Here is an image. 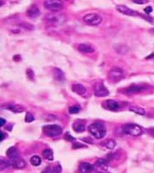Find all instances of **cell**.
<instances>
[{
  "instance_id": "1",
  "label": "cell",
  "mask_w": 154,
  "mask_h": 173,
  "mask_svg": "<svg viewBox=\"0 0 154 173\" xmlns=\"http://www.w3.org/2000/svg\"><path fill=\"white\" fill-rule=\"evenodd\" d=\"M88 131L95 138H102L106 135V128L101 122H95L88 127Z\"/></svg>"
},
{
  "instance_id": "2",
  "label": "cell",
  "mask_w": 154,
  "mask_h": 173,
  "mask_svg": "<svg viewBox=\"0 0 154 173\" xmlns=\"http://www.w3.org/2000/svg\"><path fill=\"white\" fill-rule=\"evenodd\" d=\"M45 21L51 24H62L66 21V17L62 13H59V12H51L50 13H48L45 16Z\"/></svg>"
},
{
  "instance_id": "3",
  "label": "cell",
  "mask_w": 154,
  "mask_h": 173,
  "mask_svg": "<svg viewBox=\"0 0 154 173\" xmlns=\"http://www.w3.org/2000/svg\"><path fill=\"white\" fill-rule=\"evenodd\" d=\"M43 132L45 135L50 138H55L58 137L61 135L63 132V129L58 125H45L43 127Z\"/></svg>"
},
{
  "instance_id": "4",
  "label": "cell",
  "mask_w": 154,
  "mask_h": 173,
  "mask_svg": "<svg viewBox=\"0 0 154 173\" xmlns=\"http://www.w3.org/2000/svg\"><path fill=\"white\" fill-rule=\"evenodd\" d=\"M122 131L126 135L137 137V136L142 135L143 129L139 125H136V124H126V125H123Z\"/></svg>"
},
{
  "instance_id": "5",
  "label": "cell",
  "mask_w": 154,
  "mask_h": 173,
  "mask_svg": "<svg viewBox=\"0 0 154 173\" xmlns=\"http://www.w3.org/2000/svg\"><path fill=\"white\" fill-rule=\"evenodd\" d=\"M83 22L87 25L92 26H96L102 23V17L97 13H88L83 17Z\"/></svg>"
},
{
  "instance_id": "6",
  "label": "cell",
  "mask_w": 154,
  "mask_h": 173,
  "mask_svg": "<svg viewBox=\"0 0 154 173\" xmlns=\"http://www.w3.org/2000/svg\"><path fill=\"white\" fill-rule=\"evenodd\" d=\"M44 7L50 12H59L64 8V3L62 0H45Z\"/></svg>"
},
{
  "instance_id": "7",
  "label": "cell",
  "mask_w": 154,
  "mask_h": 173,
  "mask_svg": "<svg viewBox=\"0 0 154 173\" xmlns=\"http://www.w3.org/2000/svg\"><path fill=\"white\" fill-rule=\"evenodd\" d=\"M124 77V71L118 67H114L110 70L108 79L111 83H117Z\"/></svg>"
},
{
  "instance_id": "8",
  "label": "cell",
  "mask_w": 154,
  "mask_h": 173,
  "mask_svg": "<svg viewBox=\"0 0 154 173\" xmlns=\"http://www.w3.org/2000/svg\"><path fill=\"white\" fill-rule=\"evenodd\" d=\"M110 94L109 90L107 89L103 83L99 82L94 85V95L97 97H106Z\"/></svg>"
},
{
  "instance_id": "9",
  "label": "cell",
  "mask_w": 154,
  "mask_h": 173,
  "mask_svg": "<svg viewBox=\"0 0 154 173\" xmlns=\"http://www.w3.org/2000/svg\"><path fill=\"white\" fill-rule=\"evenodd\" d=\"M72 91L77 95L83 96L84 98H88L90 96V93L87 87L80 83H75L72 85Z\"/></svg>"
},
{
  "instance_id": "10",
  "label": "cell",
  "mask_w": 154,
  "mask_h": 173,
  "mask_svg": "<svg viewBox=\"0 0 154 173\" xmlns=\"http://www.w3.org/2000/svg\"><path fill=\"white\" fill-rule=\"evenodd\" d=\"M116 10L119 11V13L127 15V16H131V17H135L139 15V13H137L134 10L129 8L128 7L125 6V5H122V4H119L116 6Z\"/></svg>"
},
{
  "instance_id": "11",
  "label": "cell",
  "mask_w": 154,
  "mask_h": 173,
  "mask_svg": "<svg viewBox=\"0 0 154 173\" xmlns=\"http://www.w3.org/2000/svg\"><path fill=\"white\" fill-rule=\"evenodd\" d=\"M95 170H96L95 165H92L89 162H82L79 166V171L82 173L93 172Z\"/></svg>"
},
{
  "instance_id": "12",
  "label": "cell",
  "mask_w": 154,
  "mask_h": 173,
  "mask_svg": "<svg viewBox=\"0 0 154 173\" xmlns=\"http://www.w3.org/2000/svg\"><path fill=\"white\" fill-rule=\"evenodd\" d=\"M104 104L106 106H104L106 109L112 111H117L120 108V105L119 102H117L115 100H107L106 101Z\"/></svg>"
},
{
  "instance_id": "13",
  "label": "cell",
  "mask_w": 154,
  "mask_h": 173,
  "mask_svg": "<svg viewBox=\"0 0 154 173\" xmlns=\"http://www.w3.org/2000/svg\"><path fill=\"white\" fill-rule=\"evenodd\" d=\"M26 15L30 18H36L41 15V10L36 5H32L26 11Z\"/></svg>"
},
{
  "instance_id": "14",
  "label": "cell",
  "mask_w": 154,
  "mask_h": 173,
  "mask_svg": "<svg viewBox=\"0 0 154 173\" xmlns=\"http://www.w3.org/2000/svg\"><path fill=\"white\" fill-rule=\"evenodd\" d=\"M11 163H12V167L16 168V169H23L26 167V162L20 157L11 160Z\"/></svg>"
},
{
  "instance_id": "15",
  "label": "cell",
  "mask_w": 154,
  "mask_h": 173,
  "mask_svg": "<svg viewBox=\"0 0 154 173\" xmlns=\"http://www.w3.org/2000/svg\"><path fill=\"white\" fill-rule=\"evenodd\" d=\"M53 75H54V77H55V80L58 81L59 83H63V82L65 81V75H64V73L60 69V68H53Z\"/></svg>"
},
{
  "instance_id": "16",
  "label": "cell",
  "mask_w": 154,
  "mask_h": 173,
  "mask_svg": "<svg viewBox=\"0 0 154 173\" xmlns=\"http://www.w3.org/2000/svg\"><path fill=\"white\" fill-rule=\"evenodd\" d=\"M143 90V87L140 85H131L125 89V93L128 95L137 94V93H141Z\"/></svg>"
},
{
  "instance_id": "17",
  "label": "cell",
  "mask_w": 154,
  "mask_h": 173,
  "mask_svg": "<svg viewBox=\"0 0 154 173\" xmlns=\"http://www.w3.org/2000/svg\"><path fill=\"white\" fill-rule=\"evenodd\" d=\"M77 50L78 51L83 54H91L95 51V49L92 46L87 44H79L77 46Z\"/></svg>"
},
{
  "instance_id": "18",
  "label": "cell",
  "mask_w": 154,
  "mask_h": 173,
  "mask_svg": "<svg viewBox=\"0 0 154 173\" xmlns=\"http://www.w3.org/2000/svg\"><path fill=\"white\" fill-rule=\"evenodd\" d=\"M3 108L7 110H9L12 112L14 113H22L24 111V108L23 106H20V105H16V104H8L6 106H2Z\"/></svg>"
},
{
  "instance_id": "19",
  "label": "cell",
  "mask_w": 154,
  "mask_h": 173,
  "mask_svg": "<svg viewBox=\"0 0 154 173\" xmlns=\"http://www.w3.org/2000/svg\"><path fill=\"white\" fill-rule=\"evenodd\" d=\"M110 161L107 158H99L95 163L96 168H99L101 170H107V167L109 166Z\"/></svg>"
},
{
  "instance_id": "20",
  "label": "cell",
  "mask_w": 154,
  "mask_h": 173,
  "mask_svg": "<svg viewBox=\"0 0 154 173\" xmlns=\"http://www.w3.org/2000/svg\"><path fill=\"white\" fill-rule=\"evenodd\" d=\"M6 154L10 160H13V159H15V158H17V157H20L18 150H17V148L16 147H9V148L7 150Z\"/></svg>"
},
{
  "instance_id": "21",
  "label": "cell",
  "mask_w": 154,
  "mask_h": 173,
  "mask_svg": "<svg viewBox=\"0 0 154 173\" xmlns=\"http://www.w3.org/2000/svg\"><path fill=\"white\" fill-rule=\"evenodd\" d=\"M72 128L76 133H82L85 130V125L83 122L75 121L72 126Z\"/></svg>"
},
{
  "instance_id": "22",
  "label": "cell",
  "mask_w": 154,
  "mask_h": 173,
  "mask_svg": "<svg viewBox=\"0 0 154 173\" xmlns=\"http://www.w3.org/2000/svg\"><path fill=\"white\" fill-rule=\"evenodd\" d=\"M129 111L132 112H134L135 114H138L140 115H146V111L143 108H142L140 106H131L129 107Z\"/></svg>"
},
{
  "instance_id": "23",
  "label": "cell",
  "mask_w": 154,
  "mask_h": 173,
  "mask_svg": "<svg viewBox=\"0 0 154 173\" xmlns=\"http://www.w3.org/2000/svg\"><path fill=\"white\" fill-rule=\"evenodd\" d=\"M42 156L45 157L46 160L53 161L54 160V153L50 148H46L42 152Z\"/></svg>"
},
{
  "instance_id": "24",
  "label": "cell",
  "mask_w": 154,
  "mask_h": 173,
  "mask_svg": "<svg viewBox=\"0 0 154 173\" xmlns=\"http://www.w3.org/2000/svg\"><path fill=\"white\" fill-rule=\"evenodd\" d=\"M115 50L119 54V55H125V54H127L128 51V48L126 46V45H118L115 46Z\"/></svg>"
},
{
  "instance_id": "25",
  "label": "cell",
  "mask_w": 154,
  "mask_h": 173,
  "mask_svg": "<svg viewBox=\"0 0 154 173\" xmlns=\"http://www.w3.org/2000/svg\"><path fill=\"white\" fill-rule=\"evenodd\" d=\"M101 144H102V146H104V147H106V148H108V149H114L116 146V141L113 140V139L106 140V141L101 143Z\"/></svg>"
},
{
  "instance_id": "26",
  "label": "cell",
  "mask_w": 154,
  "mask_h": 173,
  "mask_svg": "<svg viewBox=\"0 0 154 173\" xmlns=\"http://www.w3.org/2000/svg\"><path fill=\"white\" fill-rule=\"evenodd\" d=\"M30 162L32 164V166H35V167H38L41 163V158L37 156V155H35V156H32L31 158H30Z\"/></svg>"
},
{
  "instance_id": "27",
  "label": "cell",
  "mask_w": 154,
  "mask_h": 173,
  "mask_svg": "<svg viewBox=\"0 0 154 173\" xmlns=\"http://www.w3.org/2000/svg\"><path fill=\"white\" fill-rule=\"evenodd\" d=\"M10 166H12V163L11 162H8V161L4 160L3 158H1L0 160V171H3L8 168Z\"/></svg>"
},
{
  "instance_id": "28",
  "label": "cell",
  "mask_w": 154,
  "mask_h": 173,
  "mask_svg": "<svg viewBox=\"0 0 154 173\" xmlns=\"http://www.w3.org/2000/svg\"><path fill=\"white\" fill-rule=\"evenodd\" d=\"M80 111H81L80 106H77V105H76V106H70V107L68 108V111H69V113L72 114V115H74V114H77V113H79L80 112Z\"/></svg>"
},
{
  "instance_id": "29",
  "label": "cell",
  "mask_w": 154,
  "mask_h": 173,
  "mask_svg": "<svg viewBox=\"0 0 154 173\" xmlns=\"http://www.w3.org/2000/svg\"><path fill=\"white\" fill-rule=\"evenodd\" d=\"M19 26H21V27H23V28L26 29V30H28V31H33V30L35 29V27H34V26H33L32 24H30V23H20Z\"/></svg>"
},
{
  "instance_id": "30",
  "label": "cell",
  "mask_w": 154,
  "mask_h": 173,
  "mask_svg": "<svg viewBox=\"0 0 154 173\" xmlns=\"http://www.w3.org/2000/svg\"><path fill=\"white\" fill-rule=\"evenodd\" d=\"M35 120V117L31 112H26V117H25V122L26 123H31V122Z\"/></svg>"
},
{
  "instance_id": "31",
  "label": "cell",
  "mask_w": 154,
  "mask_h": 173,
  "mask_svg": "<svg viewBox=\"0 0 154 173\" xmlns=\"http://www.w3.org/2000/svg\"><path fill=\"white\" fill-rule=\"evenodd\" d=\"M26 76L27 77L31 79V80H33L34 79V77H35V74H34V71L31 69V68H28V69H26Z\"/></svg>"
},
{
  "instance_id": "32",
  "label": "cell",
  "mask_w": 154,
  "mask_h": 173,
  "mask_svg": "<svg viewBox=\"0 0 154 173\" xmlns=\"http://www.w3.org/2000/svg\"><path fill=\"white\" fill-rule=\"evenodd\" d=\"M64 138H65V139L66 140H68V141L69 142H74L75 141V138L74 137H73V136H71L70 134L68 132V133H66V135H65V136H64Z\"/></svg>"
},
{
  "instance_id": "33",
  "label": "cell",
  "mask_w": 154,
  "mask_h": 173,
  "mask_svg": "<svg viewBox=\"0 0 154 173\" xmlns=\"http://www.w3.org/2000/svg\"><path fill=\"white\" fill-rule=\"evenodd\" d=\"M61 171H62V167L59 164H58L56 167L53 168V172L59 173V172H61Z\"/></svg>"
},
{
  "instance_id": "34",
  "label": "cell",
  "mask_w": 154,
  "mask_h": 173,
  "mask_svg": "<svg viewBox=\"0 0 154 173\" xmlns=\"http://www.w3.org/2000/svg\"><path fill=\"white\" fill-rule=\"evenodd\" d=\"M136 4H145L148 3V0H132Z\"/></svg>"
},
{
  "instance_id": "35",
  "label": "cell",
  "mask_w": 154,
  "mask_h": 173,
  "mask_svg": "<svg viewBox=\"0 0 154 173\" xmlns=\"http://www.w3.org/2000/svg\"><path fill=\"white\" fill-rule=\"evenodd\" d=\"M82 147H87V146L83 145V144H78V143H75V144L73 145V148H82Z\"/></svg>"
},
{
  "instance_id": "36",
  "label": "cell",
  "mask_w": 154,
  "mask_h": 173,
  "mask_svg": "<svg viewBox=\"0 0 154 173\" xmlns=\"http://www.w3.org/2000/svg\"><path fill=\"white\" fill-rule=\"evenodd\" d=\"M144 11H145V13H152V8L151 6H148V7H147L146 8L144 9Z\"/></svg>"
},
{
  "instance_id": "37",
  "label": "cell",
  "mask_w": 154,
  "mask_h": 173,
  "mask_svg": "<svg viewBox=\"0 0 154 173\" xmlns=\"http://www.w3.org/2000/svg\"><path fill=\"white\" fill-rule=\"evenodd\" d=\"M0 121H1V127H3V125H5V123H6V121H5V120L4 119H3V118H1L0 119Z\"/></svg>"
},
{
  "instance_id": "38",
  "label": "cell",
  "mask_w": 154,
  "mask_h": 173,
  "mask_svg": "<svg viewBox=\"0 0 154 173\" xmlns=\"http://www.w3.org/2000/svg\"><path fill=\"white\" fill-rule=\"evenodd\" d=\"M1 135H2V137H1V141H3L4 138H5V135H4V133L3 131H1Z\"/></svg>"
},
{
  "instance_id": "39",
  "label": "cell",
  "mask_w": 154,
  "mask_h": 173,
  "mask_svg": "<svg viewBox=\"0 0 154 173\" xmlns=\"http://www.w3.org/2000/svg\"><path fill=\"white\" fill-rule=\"evenodd\" d=\"M153 57H154V53H153V54H152V55H148V57L146 58V59H151V58H152H152H153Z\"/></svg>"
},
{
  "instance_id": "40",
  "label": "cell",
  "mask_w": 154,
  "mask_h": 173,
  "mask_svg": "<svg viewBox=\"0 0 154 173\" xmlns=\"http://www.w3.org/2000/svg\"><path fill=\"white\" fill-rule=\"evenodd\" d=\"M65 1H68V0H65Z\"/></svg>"
}]
</instances>
